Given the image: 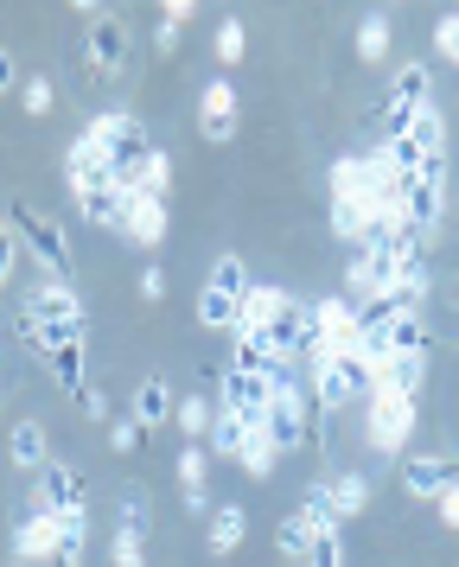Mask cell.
Segmentation results:
<instances>
[{"label":"cell","instance_id":"6da1fadb","mask_svg":"<svg viewBox=\"0 0 459 567\" xmlns=\"http://www.w3.org/2000/svg\"><path fill=\"white\" fill-rule=\"evenodd\" d=\"M249 268H243V256H217L211 261V275H204L198 287V326H211V332H236L243 326V300H249Z\"/></svg>","mask_w":459,"mask_h":567},{"label":"cell","instance_id":"7a4b0ae2","mask_svg":"<svg viewBox=\"0 0 459 567\" xmlns=\"http://www.w3.org/2000/svg\"><path fill=\"white\" fill-rule=\"evenodd\" d=\"M83 134H90V141L102 147L109 173H115V179L134 192V173H141V159L153 154V134L141 128V115H128V109H109V115H96V122H90Z\"/></svg>","mask_w":459,"mask_h":567},{"label":"cell","instance_id":"3957f363","mask_svg":"<svg viewBox=\"0 0 459 567\" xmlns=\"http://www.w3.org/2000/svg\"><path fill=\"white\" fill-rule=\"evenodd\" d=\"M370 389H377V370H370L364 358L313 363V395H319V409H326V414L351 409V402H370Z\"/></svg>","mask_w":459,"mask_h":567},{"label":"cell","instance_id":"277c9868","mask_svg":"<svg viewBox=\"0 0 459 567\" xmlns=\"http://www.w3.org/2000/svg\"><path fill=\"white\" fill-rule=\"evenodd\" d=\"M364 414H370V446H377L382 460H396V453H402V440L415 434V395L377 383V389H370V402H364Z\"/></svg>","mask_w":459,"mask_h":567},{"label":"cell","instance_id":"5b68a950","mask_svg":"<svg viewBox=\"0 0 459 567\" xmlns=\"http://www.w3.org/2000/svg\"><path fill=\"white\" fill-rule=\"evenodd\" d=\"M262 434L275 440V453H294L306 446V395L294 377H275L268 383V414H262Z\"/></svg>","mask_w":459,"mask_h":567},{"label":"cell","instance_id":"8992f818","mask_svg":"<svg viewBox=\"0 0 459 567\" xmlns=\"http://www.w3.org/2000/svg\"><path fill=\"white\" fill-rule=\"evenodd\" d=\"M428 64L421 58H408L402 71L389 78V96H382V128H389V141L396 134H408V122H415V109H428Z\"/></svg>","mask_w":459,"mask_h":567},{"label":"cell","instance_id":"52a82bcc","mask_svg":"<svg viewBox=\"0 0 459 567\" xmlns=\"http://www.w3.org/2000/svg\"><path fill=\"white\" fill-rule=\"evenodd\" d=\"M32 511H45V516H90V497H83L76 465L51 460L45 472H39V485H32Z\"/></svg>","mask_w":459,"mask_h":567},{"label":"cell","instance_id":"ba28073f","mask_svg":"<svg viewBox=\"0 0 459 567\" xmlns=\"http://www.w3.org/2000/svg\"><path fill=\"white\" fill-rule=\"evenodd\" d=\"M13 224L26 230V249L39 256V268H45V281H71V236L58 230L51 217H32V210H20Z\"/></svg>","mask_w":459,"mask_h":567},{"label":"cell","instance_id":"9c48e42d","mask_svg":"<svg viewBox=\"0 0 459 567\" xmlns=\"http://www.w3.org/2000/svg\"><path fill=\"white\" fill-rule=\"evenodd\" d=\"M313 326H319V338L332 344V358H357L364 332H357V307L345 300V293H326V300H313Z\"/></svg>","mask_w":459,"mask_h":567},{"label":"cell","instance_id":"30bf717a","mask_svg":"<svg viewBox=\"0 0 459 567\" xmlns=\"http://www.w3.org/2000/svg\"><path fill=\"white\" fill-rule=\"evenodd\" d=\"M217 409L236 414L243 427H262V414H268V377H249V370H224V383H217Z\"/></svg>","mask_w":459,"mask_h":567},{"label":"cell","instance_id":"8fae6325","mask_svg":"<svg viewBox=\"0 0 459 567\" xmlns=\"http://www.w3.org/2000/svg\"><path fill=\"white\" fill-rule=\"evenodd\" d=\"M236 122H243V96H236V83L230 78H211L198 96V128L204 141H230L236 134Z\"/></svg>","mask_w":459,"mask_h":567},{"label":"cell","instance_id":"7c38bea8","mask_svg":"<svg viewBox=\"0 0 459 567\" xmlns=\"http://www.w3.org/2000/svg\"><path fill=\"white\" fill-rule=\"evenodd\" d=\"M83 45H90V64H96L102 78H122V71H128V27H122V13H102L96 27L83 32Z\"/></svg>","mask_w":459,"mask_h":567},{"label":"cell","instance_id":"4fadbf2b","mask_svg":"<svg viewBox=\"0 0 459 567\" xmlns=\"http://www.w3.org/2000/svg\"><path fill=\"white\" fill-rule=\"evenodd\" d=\"M447 485H459V465L453 460H440V453H415V460L402 465V491L415 497V504H440V491Z\"/></svg>","mask_w":459,"mask_h":567},{"label":"cell","instance_id":"5bb4252c","mask_svg":"<svg viewBox=\"0 0 459 567\" xmlns=\"http://www.w3.org/2000/svg\"><path fill=\"white\" fill-rule=\"evenodd\" d=\"M115 173H109V159H102V147L90 141V134H76L71 141V154H64V185H71L76 198L83 192H96V185H109Z\"/></svg>","mask_w":459,"mask_h":567},{"label":"cell","instance_id":"9a60e30c","mask_svg":"<svg viewBox=\"0 0 459 567\" xmlns=\"http://www.w3.org/2000/svg\"><path fill=\"white\" fill-rule=\"evenodd\" d=\"M122 243H134V249H160L166 243V205L160 198H128V217H122Z\"/></svg>","mask_w":459,"mask_h":567},{"label":"cell","instance_id":"2e32d148","mask_svg":"<svg viewBox=\"0 0 459 567\" xmlns=\"http://www.w3.org/2000/svg\"><path fill=\"white\" fill-rule=\"evenodd\" d=\"M13 555H20L26 567L32 561H58V516H45V511H32L13 529Z\"/></svg>","mask_w":459,"mask_h":567},{"label":"cell","instance_id":"e0dca14e","mask_svg":"<svg viewBox=\"0 0 459 567\" xmlns=\"http://www.w3.org/2000/svg\"><path fill=\"white\" fill-rule=\"evenodd\" d=\"M128 198H134V192H128L122 179H109V185H96V192H83L76 205H83V217H90L96 230H122V217H128Z\"/></svg>","mask_w":459,"mask_h":567},{"label":"cell","instance_id":"ac0fdd59","mask_svg":"<svg viewBox=\"0 0 459 567\" xmlns=\"http://www.w3.org/2000/svg\"><path fill=\"white\" fill-rule=\"evenodd\" d=\"M7 460L20 465V472H32V478H39V472L51 465V440H45V427H39V421H20V427L7 434Z\"/></svg>","mask_w":459,"mask_h":567},{"label":"cell","instance_id":"d6986e66","mask_svg":"<svg viewBox=\"0 0 459 567\" xmlns=\"http://www.w3.org/2000/svg\"><path fill=\"white\" fill-rule=\"evenodd\" d=\"M243 536H249V511H243V504H217V511H211V529H204V548H211V555H236Z\"/></svg>","mask_w":459,"mask_h":567},{"label":"cell","instance_id":"ffe728a7","mask_svg":"<svg viewBox=\"0 0 459 567\" xmlns=\"http://www.w3.org/2000/svg\"><path fill=\"white\" fill-rule=\"evenodd\" d=\"M319 529H332V523H319L306 504H300L294 516H280V529H275L280 555H287V561H306V555H313V542H319Z\"/></svg>","mask_w":459,"mask_h":567},{"label":"cell","instance_id":"44dd1931","mask_svg":"<svg viewBox=\"0 0 459 567\" xmlns=\"http://www.w3.org/2000/svg\"><path fill=\"white\" fill-rule=\"evenodd\" d=\"M178 485H185V511L192 516L211 511V497H204V485H211V453L204 446H185L178 453Z\"/></svg>","mask_w":459,"mask_h":567},{"label":"cell","instance_id":"7402d4cb","mask_svg":"<svg viewBox=\"0 0 459 567\" xmlns=\"http://www.w3.org/2000/svg\"><path fill=\"white\" fill-rule=\"evenodd\" d=\"M173 383H166V377H147V383L134 389V421H141V427H166V421H173Z\"/></svg>","mask_w":459,"mask_h":567},{"label":"cell","instance_id":"603a6c76","mask_svg":"<svg viewBox=\"0 0 459 567\" xmlns=\"http://www.w3.org/2000/svg\"><path fill=\"white\" fill-rule=\"evenodd\" d=\"M332 523H338V529H345V523H351V516H364V504H370V478H364V472H345V478H332Z\"/></svg>","mask_w":459,"mask_h":567},{"label":"cell","instance_id":"cb8c5ba5","mask_svg":"<svg viewBox=\"0 0 459 567\" xmlns=\"http://www.w3.org/2000/svg\"><path fill=\"white\" fill-rule=\"evenodd\" d=\"M402 141H415V154L421 159H434V154H447V122H440V109H415V122H408V134Z\"/></svg>","mask_w":459,"mask_h":567},{"label":"cell","instance_id":"d4e9b609","mask_svg":"<svg viewBox=\"0 0 459 567\" xmlns=\"http://www.w3.org/2000/svg\"><path fill=\"white\" fill-rule=\"evenodd\" d=\"M389 358H428V326H421V312H402V319H389Z\"/></svg>","mask_w":459,"mask_h":567},{"label":"cell","instance_id":"484cf974","mask_svg":"<svg viewBox=\"0 0 459 567\" xmlns=\"http://www.w3.org/2000/svg\"><path fill=\"white\" fill-rule=\"evenodd\" d=\"M332 198H364L370 205V166H364V154L332 159Z\"/></svg>","mask_w":459,"mask_h":567},{"label":"cell","instance_id":"4316f807","mask_svg":"<svg viewBox=\"0 0 459 567\" xmlns=\"http://www.w3.org/2000/svg\"><path fill=\"white\" fill-rule=\"evenodd\" d=\"M134 192L166 205V192H173V154H166V147H153V154L141 159V173H134Z\"/></svg>","mask_w":459,"mask_h":567},{"label":"cell","instance_id":"83f0119b","mask_svg":"<svg viewBox=\"0 0 459 567\" xmlns=\"http://www.w3.org/2000/svg\"><path fill=\"white\" fill-rule=\"evenodd\" d=\"M178 434H185V446H204V434L217 427V409H211V395H192V402H178Z\"/></svg>","mask_w":459,"mask_h":567},{"label":"cell","instance_id":"f1b7e54d","mask_svg":"<svg viewBox=\"0 0 459 567\" xmlns=\"http://www.w3.org/2000/svg\"><path fill=\"white\" fill-rule=\"evenodd\" d=\"M236 465L249 472V478H268L280 465V453H275V440L262 434V427H249V440H243V453H236Z\"/></svg>","mask_w":459,"mask_h":567},{"label":"cell","instance_id":"f546056e","mask_svg":"<svg viewBox=\"0 0 459 567\" xmlns=\"http://www.w3.org/2000/svg\"><path fill=\"white\" fill-rule=\"evenodd\" d=\"M147 491L141 485H128L122 491V523H115V536H128V542H147Z\"/></svg>","mask_w":459,"mask_h":567},{"label":"cell","instance_id":"4dcf8cb0","mask_svg":"<svg viewBox=\"0 0 459 567\" xmlns=\"http://www.w3.org/2000/svg\"><path fill=\"white\" fill-rule=\"evenodd\" d=\"M45 370L58 377V389H71V395L90 383V377H83V344H58V351L45 358Z\"/></svg>","mask_w":459,"mask_h":567},{"label":"cell","instance_id":"1f68e13d","mask_svg":"<svg viewBox=\"0 0 459 567\" xmlns=\"http://www.w3.org/2000/svg\"><path fill=\"white\" fill-rule=\"evenodd\" d=\"M243 440H249V427H243L236 414L217 409V427H211V440H204V446H211V460H236V453H243Z\"/></svg>","mask_w":459,"mask_h":567},{"label":"cell","instance_id":"d6a6232c","mask_svg":"<svg viewBox=\"0 0 459 567\" xmlns=\"http://www.w3.org/2000/svg\"><path fill=\"white\" fill-rule=\"evenodd\" d=\"M382 52H389V13H364V20H357V58L377 64Z\"/></svg>","mask_w":459,"mask_h":567},{"label":"cell","instance_id":"836d02e7","mask_svg":"<svg viewBox=\"0 0 459 567\" xmlns=\"http://www.w3.org/2000/svg\"><path fill=\"white\" fill-rule=\"evenodd\" d=\"M211 45H217V58H224V64H236V58L249 52V32H243V20H217Z\"/></svg>","mask_w":459,"mask_h":567},{"label":"cell","instance_id":"e575fe53","mask_svg":"<svg viewBox=\"0 0 459 567\" xmlns=\"http://www.w3.org/2000/svg\"><path fill=\"white\" fill-rule=\"evenodd\" d=\"M83 536H90V516H58V555L83 561Z\"/></svg>","mask_w":459,"mask_h":567},{"label":"cell","instance_id":"d590c367","mask_svg":"<svg viewBox=\"0 0 459 567\" xmlns=\"http://www.w3.org/2000/svg\"><path fill=\"white\" fill-rule=\"evenodd\" d=\"M313 567H345V536H338V523L332 529H319V542H313V555H306Z\"/></svg>","mask_w":459,"mask_h":567},{"label":"cell","instance_id":"8d00e7d4","mask_svg":"<svg viewBox=\"0 0 459 567\" xmlns=\"http://www.w3.org/2000/svg\"><path fill=\"white\" fill-rule=\"evenodd\" d=\"M20 103H26V115H51V103H58L51 78H26L20 83Z\"/></svg>","mask_w":459,"mask_h":567},{"label":"cell","instance_id":"74e56055","mask_svg":"<svg viewBox=\"0 0 459 567\" xmlns=\"http://www.w3.org/2000/svg\"><path fill=\"white\" fill-rule=\"evenodd\" d=\"M141 440H147V427H141L134 414H115V421H109V446H115V453H134Z\"/></svg>","mask_w":459,"mask_h":567},{"label":"cell","instance_id":"f35d334b","mask_svg":"<svg viewBox=\"0 0 459 567\" xmlns=\"http://www.w3.org/2000/svg\"><path fill=\"white\" fill-rule=\"evenodd\" d=\"M76 414H83V421H115V414H109V395H102L96 383L76 389Z\"/></svg>","mask_w":459,"mask_h":567},{"label":"cell","instance_id":"ab89813d","mask_svg":"<svg viewBox=\"0 0 459 567\" xmlns=\"http://www.w3.org/2000/svg\"><path fill=\"white\" fill-rule=\"evenodd\" d=\"M13 268H20V243H13V224H7V210H0V287L13 281Z\"/></svg>","mask_w":459,"mask_h":567},{"label":"cell","instance_id":"60d3db41","mask_svg":"<svg viewBox=\"0 0 459 567\" xmlns=\"http://www.w3.org/2000/svg\"><path fill=\"white\" fill-rule=\"evenodd\" d=\"M434 52H440V58H453V64H459V13H447V20L434 27Z\"/></svg>","mask_w":459,"mask_h":567},{"label":"cell","instance_id":"b9f144b4","mask_svg":"<svg viewBox=\"0 0 459 567\" xmlns=\"http://www.w3.org/2000/svg\"><path fill=\"white\" fill-rule=\"evenodd\" d=\"M141 300H166V268H141Z\"/></svg>","mask_w":459,"mask_h":567},{"label":"cell","instance_id":"7bdbcfd3","mask_svg":"<svg viewBox=\"0 0 459 567\" xmlns=\"http://www.w3.org/2000/svg\"><path fill=\"white\" fill-rule=\"evenodd\" d=\"M153 52H160V58L178 52V27H173V20H160V27H153Z\"/></svg>","mask_w":459,"mask_h":567},{"label":"cell","instance_id":"ee69618b","mask_svg":"<svg viewBox=\"0 0 459 567\" xmlns=\"http://www.w3.org/2000/svg\"><path fill=\"white\" fill-rule=\"evenodd\" d=\"M115 567H147V561H141V542L115 536Z\"/></svg>","mask_w":459,"mask_h":567},{"label":"cell","instance_id":"f6af8a7d","mask_svg":"<svg viewBox=\"0 0 459 567\" xmlns=\"http://www.w3.org/2000/svg\"><path fill=\"white\" fill-rule=\"evenodd\" d=\"M440 523H447V529H459V485L440 491Z\"/></svg>","mask_w":459,"mask_h":567},{"label":"cell","instance_id":"bcb514c9","mask_svg":"<svg viewBox=\"0 0 459 567\" xmlns=\"http://www.w3.org/2000/svg\"><path fill=\"white\" fill-rule=\"evenodd\" d=\"M160 20H173V27H185V20H192V0H166V13H160Z\"/></svg>","mask_w":459,"mask_h":567},{"label":"cell","instance_id":"7dc6e473","mask_svg":"<svg viewBox=\"0 0 459 567\" xmlns=\"http://www.w3.org/2000/svg\"><path fill=\"white\" fill-rule=\"evenodd\" d=\"M13 83H20V71H13V58L0 52V96H7V90H13Z\"/></svg>","mask_w":459,"mask_h":567},{"label":"cell","instance_id":"c3c4849f","mask_svg":"<svg viewBox=\"0 0 459 567\" xmlns=\"http://www.w3.org/2000/svg\"><path fill=\"white\" fill-rule=\"evenodd\" d=\"M45 567H83V561H64V555H58V561H45Z\"/></svg>","mask_w":459,"mask_h":567},{"label":"cell","instance_id":"681fc988","mask_svg":"<svg viewBox=\"0 0 459 567\" xmlns=\"http://www.w3.org/2000/svg\"><path fill=\"white\" fill-rule=\"evenodd\" d=\"M13 567H26V561H13Z\"/></svg>","mask_w":459,"mask_h":567}]
</instances>
